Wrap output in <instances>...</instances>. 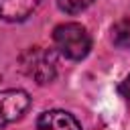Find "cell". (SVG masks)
Segmentation results:
<instances>
[{
    "instance_id": "cell-5",
    "label": "cell",
    "mask_w": 130,
    "mask_h": 130,
    "mask_svg": "<svg viewBox=\"0 0 130 130\" xmlns=\"http://www.w3.org/2000/svg\"><path fill=\"white\" fill-rule=\"evenodd\" d=\"M39 4L41 0H0V16L10 22L24 20Z\"/></svg>"
},
{
    "instance_id": "cell-8",
    "label": "cell",
    "mask_w": 130,
    "mask_h": 130,
    "mask_svg": "<svg viewBox=\"0 0 130 130\" xmlns=\"http://www.w3.org/2000/svg\"><path fill=\"white\" fill-rule=\"evenodd\" d=\"M120 93H122L124 98H128V100H130V75L122 81V85H120Z\"/></svg>"
},
{
    "instance_id": "cell-4",
    "label": "cell",
    "mask_w": 130,
    "mask_h": 130,
    "mask_svg": "<svg viewBox=\"0 0 130 130\" xmlns=\"http://www.w3.org/2000/svg\"><path fill=\"white\" fill-rule=\"evenodd\" d=\"M37 130H81L79 122L63 110L43 112L37 120Z\"/></svg>"
},
{
    "instance_id": "cell-3",
    "label": "cell",
    "mask_w": 130,
    "mask_h": 130,
    "mask_svg": "<svg viewBox=\"0 0 130 130\" xmlns=\"http://www.w3.org/2000/svg\"><path fill=\"white\" fill-rule=\"evenodd\" d=\"M30 106V98L22 89H6L0 91V128L18 120L26 108Z\"/></svg>"
},
{
    "instance_id": "cell-2",
    "label": "cell",
    "mask_w": 130,
    "mask_h": 130,
    "mask_svg": "<svg viewBox=\"0 0 130 130\" xmlns=\"http://www.w3.org/2000/svg\"><path fill=\"white\" fill-rule=\"evenodd\" d=\"M20 67L22 71L35 79L37 83H49L53 81L55 73H57V61H55V55L43 47H32L28 49L26 53H22L20 57Z\"/></svg>"
},
{
    "instance_id": "cell-6",
    "label": "cell",
    "mask_w": 130,
    "mask_h": 130,
    "mask_svg": "<svg viewBox=\"0 0 130 130\" xmlns=\"http://www.w3.org/2000/svg\"><path fill=\"white\" fill-rule=\"evenodd\" d=\"M112 41L122 49H130V18H122L112 26Z\"/></svg>"
},
{
    "instance_id": "cell-1",
    "label": "cell",
    "mask_w": 130,
    "mask_h": 130,
    "mask_svg": "<svg viewBox=\"0 0 130 130\" xmlns=\"http://www.w3.org/2000/svg\"><path fill=\"white\" fill-rule=\"evenodd\" d=\"M53 41H55L59 53L65 55L67 59H73V61L83 59L91 49V39H89L85 26H81L79 22L59 24L53 30Z\"/></svg>"
},
{
    "instance_id": "cell-7",
    "label": "cell",
    "mask_w": 130,
    "mask_h": 130,
    "mask_svg": "<svg viewBox=\"0 0 130 130\" xmlns=\"http://www.w3.org/2000/svg\"><path fill=\"white\" fill-rule=\"evenodd\" d=\"M59 8L67 14H79L93 4V0H57Z\"/></svg>"
}]
</instances>
